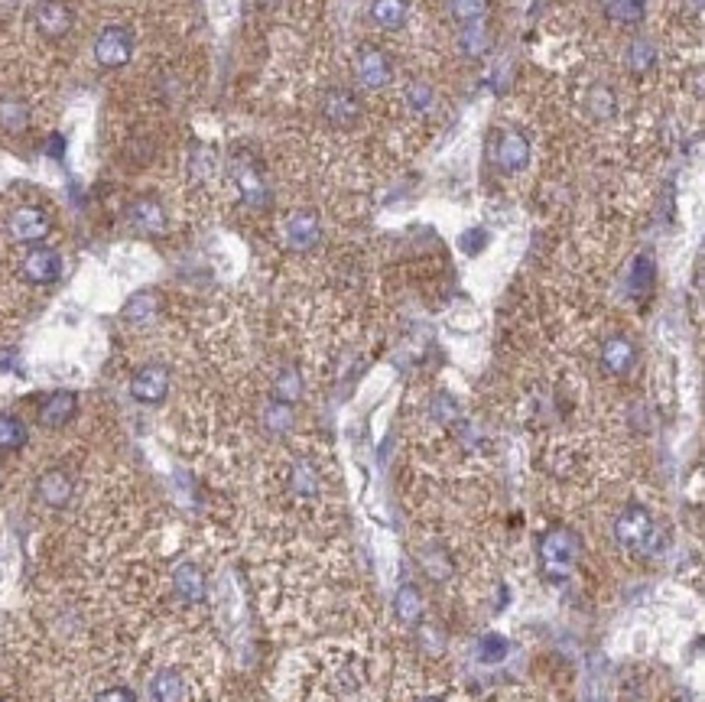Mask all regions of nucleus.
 <instances>
[{
	"label": "nucleus",
	"mask_w": 705,
	"mask_h": 702,
	"mask_svg": "<svg viewBox=\"0 0 705 702\" xmlns=\"http://www.w3.org/2000/svg\"><path fill=\"white\" fill-rule=\"evenodd\" d=\"M257 4H260V7H277L280 0H257Z\"/></svg>",
	"instance_id": "38"
},
{
	"label": "nucleus",
	"mask_w": 705,
	"mask_h": 702,
	"mask_svg": "<svg viewBox=\"0 0 705 702\" xmlns=\"http://www.w3.org/2000/svg\"><path fill=\"white\" fill-rule=\"evenodd\" d=\"M615 537L618 543H624L628 550H637V553H657L663 546V533L657 527V520L650 517L647 507L641 504H631L628 511L615 520Z\"/></svg>",
	"instance_id": "2"
},
{
	"label": "nucleus",
	"mask_w": 705,
	"mask_h": 702,
	"mask_svg": "<svg viewBox=\"0 0 705 702\" xmlns=\"http://www.w3.org/2000/svg\"><path fill=\"white\" fill-rule=\"evenodd\" d=\"M371 20L381 26V30H400V26L407 23V0H374Z\"/></svg>",
	"instance_id": "21"
},
{
	"label": "nucleus",
	"mask_w": 705,
	"mask_h": 702,
	"mask_svg": "<svg viewBox=\"0 0 705 702\" xmlns=\"http://www.w3.org/2000/svg\"><path fill=\"white\" fill-rule=\"evenodd\" d=\"M26 439H30V433H26L23 420H17V416H10V413H0V449L4 452L23 449Z\"/></svg>",
	"instance_id": "23"
},
{
	"label": "nucleus",
	"mask_w": 705,
	"mask_h": 702,
	"mask_svg": "<svg viewBox=\"0 0 705 702\" xmlns=\"http://www.w3.org/2000/svg\"><path fill=\"white\" fill-rule=\"evenodd\" d=\"M608 17L618 23H637L644 17V4L647 0H602Z\"/></svg>",
	"instance_id": "25"
},
{
	"label": "nucleus",
	"mask_w": 705,
	"mask_h": 702,
	"mask_svg": "<svg viewBox=\"0 0 705 702\" xmlns=\"http://www.w3.org/2000/svg\"><path fill=\"white\" fill-rule=\"evenodd\" d=\"M95 59L101 69H124L134 59V33L127 26H104L95 39Z\"/></svg>",
	"instance_id": "3"
},
{
	"label": "nucleus",
	"mask_w": 705,
	"mask_h": 702,
	"mask_svg": "<svg viewBox=\"0 0 705 702\" xmlns=\"http://www.w3.org/2000/svg\"><path fill=\"white\" fill-rule=\"evenodd\" d=\"M654 62H657L654 43H647V39H637V43H631V49H628L631 72H650V65H654Z\"/></svg>",
	"instance_id": "30"
},
{
	"label": "nucleus",
	"mask_w": 705,
	"mask_h": 702,
	"mask_svg": "<svg viewBox=\"0 0 705 702\" xmlns=\"http://www.w3.org/2000/svg\"><path fill=\"white\" fill-rule=\"evenodd\" d=\"M78 413V394L75 390H52V394L39 403L36 420L46 429H62L65 423H72Z\"/></svg>",
	"instance_id": "11"
},
{
	"label": "nucleus",
	"mask_w": 705,
	"mask_h": 702,
	"mask_svg": "<svg viewBox=\"0 0 705 702\" xmlns=\"http://www.w3.org/2000/svg\"><path fill=\"white\" fill-rule=\"evenodd\" d=\"M30 104L23 98H0V130L4 134H23L30 127Z\"/></svg>",
	"instance_id": "20"
},
{
	"label": "nucleus",
	"mask_w": 705,
	"mask_h": 702,
	"mask_svg": "<svg viewBox=\"0 0 705 702\" xmlns=\"http://www.w3.org/2000/svg\"><path fill=\"white\" fill-rule=\"evenodd\" d=\"M72 491H75V485H72V478H69L65 468H49V472H43L36 481L39 501L49 504V507H65L72 501Z\"/></svg>",
	"instance_id": "15"
},
{
	"label": "nucleus",
	"mask_w": 705,
	"mask_h": 702,
	"mask_svg": "<svg viewBox=\"0 0 705 702\" xmlns=\"http://www.w3.org/2000/svg\"><path fill=\"white\" fill-rule=\"evenodd\" d=\"M127 221H130V228H137L140 234H163L169 228L166 208L156 199H137L127 208Z\"/></svg>",
	"instance_id": "13"
},
{
	"label": "nucleus",
	"mask_w": 705,
	"mask_h": 702,
	"mask_svg": "<svg viewBox=\"0 0 705 702\" xmlns=\"http://www.w3.org/2000/svg\"><path fill=\"white\" fill-rule=\"evenodd\" d=\"M494 160L504 169V173H520L530 163V140L524 130L507 127L498 134V143H494Z\"/></svg>",
	"instance_id": "6"
},
{
	"label": "nucleus",
	"mask_w": 705,
	"mask_h": 702,
	"mask_svg": "<svg viewBox=\"0 0 705 702\" xmlns=\"http://www.w3.org/2000/svg\"><path fill=\"white\" fill-rule=\"evenodd\" d=\"M169 394V368L163 364H143V368L130 377V397L143 407H156Z\"/></svg>",
	"instance_id": "5"
},
{
	"label": "nucleus",
	"mask_w": 705,
	"mask_h": 702,
	"mask_svg": "<svg viewBox=\"0 0 705 702\" xmlns=\"http://www.w3.org/2000/svg\"><path fill=\"white\" fill-rule=\"evenodd\" d=\"M156 312H160V296H156L153 290H140L124 303L121 316L130 325H147V322H153Z\"/></svg>",
	"instance_id": "19"
},
{
	"label": "nucleus",
	"mask_w": 705,
	"mask_h": 702,
	"mask_svg": "<svg viewBox=\"0 0 705 702\" xmlns=\"http://www.w3.org/2000/svg\"><path fill=\"white\" fill-rule=\"evenodd\" d=\"M36 30L46 39H62L72 30V10L62 0H43L36 7Z\"/></svg>",
	"instance_id": "14"
},
{
	"label": "nucleus",
	"mask_w": 705,
	"mask_h": 702,
	"mask_svg": "<svg viewBox=\"0 0 705 702\" xmlns=\"http://www.w3.org/2000/svg\"><path fill=\"white\" fill-rule=\"evenodd\" d=\"M234 182H238V189H241V199L247 202V205H267V199H270V192H267V182H264V176L257 173V169L251 166V160H247V156H241L238 163H234Z\"/></svg>",
	"instance_id": "16"
},
{
	"label": "nucleus",
	"mask_w": 705,
	"mask_h": 702,
	"mask_svg": "<svg viewBox=\"0 0 705 702\" xmlns=\"http://www.w3.org/2000/svg\"><path fill=\"white\" fill-rule=\"evenodd\" d=\"M273 394H277L280 403H296L299 394H303V377H299V371L296 368H286L277 377V384H273Z\"/></svg>",
	"instance_id": "27"
},
{
	"label": "nucleus",
	"mask_w": 705,
	"mask_h": 702,
	"mask_svg": "<svg viewBox=\"0 0 705 702\" xmlns=\"http://www.w3.org/2000/svg\"><path fill=\"white\" fill-rule=\"evenodd\" d=\"M173 592L182 598L186 605H199L205 602V576L195 563H182L173 572Z\"/></svg>",
	"instance_id": "17"
},
{
	"label": "nucleus",
	"mask_w": 705,
	"mask_h": 702,
	"mask_svg": "<svg viewBox=\"0 0 705 702\" xmlns=\"http://www.w3.org/2000/svg\"><path fill=\"white\" fill-rule=\"evenodd\" d=\"M189 699H192V686L182 670L163 667L153 673V680L147 686V702H189Z\"/></svg>",
	"instance_id": "9"
},
{
	"label": "nucleus",
	"mask_w": 705,
	"mask_h": 702,
	"mask_svg": "<svg viewBox=\"0 0 705 702\" xmlns=\"http://www.w3.org/2000/svg\"><path fill=\"white\" fill-rule=\"evenodd\" d=\"M293 491L299 494V498H316V494L322 491V478H319L316 468L299 462L293 468Z\"/></svg>",
	"instance_id": "24"
},
{
	"label": "nucleus",
	"mask_w": 705,
	"mask_h": 702,
	"mask_svg": "<svg viewBox=\"0 0 705 702\" xmlns=\"http://www.w3.org/2000/svg\"><path fill=\"white\" fill-rule=\"evenodd\" d=\"M488 46H491V39H488L485 26H481V23H468L465 30H462V52H465V56H472V59L485 56Z\"/></svg>",
	"instance_id": "26"
},
{
	"label": "nucleus",
	"mask_w": 705,
	"mask_h": 702,
	"mask_svg": "<svg viewBox=\"0 0 705 702\" xmlns=\"http://www.w3.org/2000/svg\"><path fill=\"white\" fill-rule=\"evenodd\" d=\"M283 234L293 251H312V247L322 241V221L316 212H293L286 218Z\"/></svg>",
	"instance_id": "12"
},
{
	"label": "nucleus",
	"mask_w": 705,
	"mask_h": 702,
	"mask_svg": "<svg viewBox=\"0 0 705 702\" xmlns=\"http://www.w3.org/2000/svg\"><path fill=\"white\" fill-rule=\"evenodd\" d=\"M322 114H325V121H329L332 127L348 130V127H355L361 121V101H358L355 91L332 88V91H325Z\"/></svg>",
	"instance_id": "8"
},
{
	"label": "nucleus",
	"mask_w": 705,
	"mask_h": 702,
	"mask_svg": "<svg viewBox=\"0 0 705 702\" xmlns=\"http://www.w3.org/2000/svg\"><path fill=\"white\" fill-rule=\"evenodd\" d=\"M95 702H137V696H134V689H127V686H108L95 696Z\"/></svg>",
	"instance_id": "35"
},
{
	"label": "nucleus",
	"mask_w": 705,
	"mask_h": 702,
	"mask_svg": "<svg viewBox=\"0 0 705 702\" xmlns=\"http://www.w3.org/2000/svg\"><path fill=\"white\" fill-rule=\"evenodd\" d=\"M452 17L459 20L462 26L468 23H481L485 20V13H488V0H452Z\"/></svg>",
	"instance_id": "29"
},
{
	"label": "nucleus",
	"mask_w": 705,
	"mask_h": 702,
	"mask_svg": "<svg viewBox=\"0 0 705 702\" xmlns=\"http://www.w3.org/2000/svg\"><path fill=\"white\" fill-rule=\"evenodd\" d=\"M634 361H637V351L624 335L608 338L602 345V368L608 374H628L634 368Z\"/></svg>",
	"instance_id": "18"
},
{
	"label": "nucleus",
	"mask_w": 705,
	"mask_h": 702,
	"mask_svg": "<svg viewBox=\"0 0 705 702\" xmlns=\"http://www.w3.org/2000/svg\"><path fill=\"white\" fill-rule=\"evenodd\" d=\"M397 608H400V618L407 621V624H416L423 615V598L420 592L413 589V585H403V589L397 592Z\"/></svg>",
	"instance_id": "28"
},
{
	"label": "nucleus",
	"mask_w": 705,
	"mask_h": 702,
	"mask_svg": "<svg viewBox=\"0 0 705 702\" xmlns=\"http://www.w3.org/2000/svg\"><path fill=\"white\" fill-rule=\"evenodd\" d=\"M267 426L273 429V433H286V429L293 426V410H290V403H273V407L267 410Z\"/></svg>",
	"instance_id": "32"
},
{
	"label": "nucleus",
	"mask_w": 705,
	"mask_h": 702,
	"mask_svg": "<svg viewBox=\"0 0 705 702\" xmlns=\"http://www.w3.org/2000/svg\"><path fill=\"white\" fill-rule=\"evenodd\" d=\"M7 231L17 244H43L52 231V221L39 205H17L7 218Z\"/></svg>",
	"instance_id": "4"
},
{
	"label": "nucleus",
	"mask_w": 705,
	"mask_h": 702,
	"mask_svg": "<svg viewBox=\"0 0 705 702\" xmlns=\"http://www.w3.org/2000/svg\"><path fill=\"white\" fill-rule=\"evenodd\" d=\"M585 104H589V114L595 121H608V117H615L618 111V101H615V91L608 85H592L589 95H585Z\"/></svg>",
	"instance_id": "22"
},
{
	"label": "nucleus",
	"mask_w": 705,
	"mask_h": 702,
	"mask_svg": "<svg viewBox=\"0 0 705 702\" xmlns=\"http://www.w3.org/2000/svg\"><path fill=\"white\" fill-rule=\"evenodd\" d=\"M416 702H446V699H442V696H420Z\"/></svg>",
	"instance_id": "37"
},
{
	"label": "nucleus",
	"mask_w": 705,
	"mask_h": 702,
	"mask_svg": "<svg viewBox=\"0 0 705 702\" xmlns=\"http://www.w3.org/2000/svg\"><path fill=\"white\" fill-rule=\"evenodd\" d=\"M20 273H23V280H30V283H36V286L56 283V280L62 277V254L52 251V247H39V244H36L33 251L23 257Z\"/></svg>",
	"instance_id": "7"
},
{
	"label": "nucleus",
	"mask_w": 705,
	"mask_h": 702,
	"mask_svg": "<svg viewBox=\"0 0 705 702\" xmlns=\"http://www.w3.org/2000/svg\"><path fill=\"white\" fill-rule=\"evenodd\" d=\"M358 78H361V85L371 91H381L394 82V65H390L387 52L377 46H364L358 52Z\"/></svg>",
	"instance_id": "10"
},
{
	"label": "nucleus",
	"mask_w": 705,
	"mask_h": 702,
	"mask_svg": "<svg viewBox=\"0 0 705 702\" xmlns=\"http://www.w3.org/2000/svg\"><path fill=\"white\" fill-rule=\"evenodd\" d=\"M478 650H481V660H485V663H498L507 654V641H504L501 634H485V637H481Z\"/></svg>",
	"instance_id": "33"
},
{
	"label": "nucleus",
	"mask_w": 705,
	"mask_h": 702,
	"mask_svg": "<svg viewBox=\"0 0 705 702\" xmlns=\"http://www.w3.org/2000/svg\"><path fill=\"white\" fill-rule=\"evenodd\" d=\"M631 286H634L637 296H644L650 286H654V260H650V257H637V260H634Z\"/></svg>",
	"instance_id": "31"
},
{
	"label": "nucleus",
	"mask_w": 705,
	"mask_h": 702,
	"mask_svg": "<svg viewBox=\"0 0 705 702\" xmlns=\"http://www.w3.org/2000/svg\"><path fill=\"white\" fill-rule=\"evenodd\" d=\"M485 241H488V234L481 231V228L465 231V234H462V251L475 257V254H481V247H485Z\"/></svg>",
	"instance_id": "36"
},
{
	"label": "nucleus",
	"mask_w": 705,
	"mask_h": 702,
	"mask_svg": "<svg viewBox=\"0 0 705 702\" xmlns=\"http://www.w3.org/2000/svg\"><path fill=\"white\" fill-rule=\"evenodd\" d=\"M582 537L569 527H556L540 540V566L550 579H566L572 566L579 563Z\"/></svg>",
	"instance_id": "1"
},
{
	"label": "nucleus",
	"mask_w": 705,
	"mask_h": 702,
	"mask_svg": "<svg viewBox=\"0 0 705 702\" xmlns=\"http://www.w3.org/2000/svg\"><path fill=\"white\" fill-rule=\"evenodd\" d=\"M407 98H410V104H413L416 111H429V108H433V101H436V91L429 88V85H423V82H413L407 88Z\"/></svg>",
	"instance_id": "34"
}]
</instances>
